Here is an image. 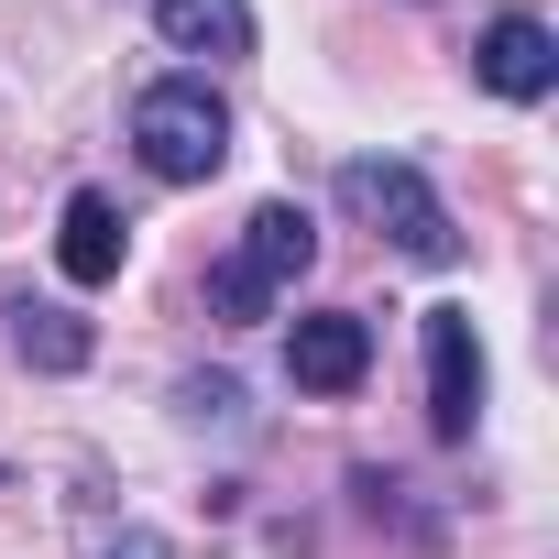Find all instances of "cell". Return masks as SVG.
<instances>
[{
  "label": "cell",
  "mask_w": 559,
  "mask_h": 559,
  "mask_svg": "<svg viewBox=\"0 0 559 559\" xmlns=\"http://www.w3.org/2000/svg\"><path fill=\"white\" fill-rule=\"evenodd\" d=\"M132 143H143V165H154L165 187H209V176L230 165V110H219L209 78H154V88L132 99Z\"/></svg>",
  "instance_id": "obj_2"
},
{
  "label": "cell",
  "mask_w": 559,
  "mask_h": 559,
  "mask_svg": "<svg viewBox=\"0 0 559 559\" xmlns=\"http://www.w3.org/2000/svg\"><path fill=\"white\" fill-rule=\"evenodd\" d=\"M176 406L209 428V417H241V384H230V373H187V384H176Z\"/></svg>",
  "instance_id": "obj_10"
},
{
  "label": "cell",
  "mask_w": 559,
  "mask_h": 559,
  "mask_svg": "<svg viewBox=\"0 0 559 559\" xmlns=\"http://www.w3.org/2000/svg\"><path fill=\"white\" fill-rule=\"evenodd\" d=\"M99 559H165V537H154V526H121V537H110Z\"/></svg>",
  "instance_id": "obj_11"
},
{
  "label": "cell",
  "mask_w": 559,
  "mask_h": 559,
  "mask_svg": "<svg viewBox=\"0 0 559 559\" xmlns=\"http://www.w3.org/2000/svg\"><path fill=\"white\" fill-rule=\"evenodd\" d=\"M154 34H165L176 56L230 67V56H252V0H154Z\"/></svg>",
  "instance_id": "obj_8"
},
{
  "label": "cell",
  "mask_w": 559,
  "mask_h": 559,
  "mask_svg": "<svg viewBox=\"0 0 559 559\" xmlns=\"http://www.w3.org/2000/svg\"><path fill=\"white\" fill-rule=\"evenodd\" d=\"M308 263H319V219H308L297 198H263V209L241 219V241L209 263V308H219L230 330H252V319H274V297H286Z\"/></svg>",
  "instance_id": "obj_1"
},
{
  "label": "cell",
  "mask_w": 559,
  "mask_h": 559,
  "mask_svg": "<svg viewBox=\"0 0 559 559\" xmlns=\"http://www.w3.org/2000/svg\"><path fill=\"white\" fill-rule=\"evenodd\" d=\"M472 78H483L493 99H548V88H559V34H548L537 12H493L483 45H472Z\"/></svg>",
  "instance_id": "obj_5"
},
{
  "label": "cell",
  "mask_w": 559,
  "mask_h": 559,
  "mask_svg": "<svg viewBox=\"0 0 559 559\" xmlns=\"http://www.w3.org/2000/svg\"><path fill=\"white\" fill-rule=\"evenodd\" d=\"M12 352H23L34 373H88L99 330H88L78 308H12Z\"/></svg>",
  "instance_id": "obj_9"
},
{
  "label": "cell",
  "mask_w": 559,
  "mask_h": 559,
  "mask_svg": "<svg viewBox=\"0 0 559 559\" xmlns=\"http://www.w3.org/2000/svg\"><path fill=\"white\" fill-rule=\"evenodd\" d=\"M286 373H297L308 395H352V384L373 373V319H362V308L297 319V330H286Z\"/></svg>",
  "instance_id": "obj_6"
},
{
  "label": "cell",
  "mask_w": 559,
  "mask_h": 559,
  "mask_svg": "<svg viewBox=\"0 0 559 559\" xmlns=\"http://www.w3.org/2000/svg\"><path fill=\"white\" fill-rule=\"evenodd\" d=\"M483 417V341H472V308H428V428L439 439H472Z\"/></svg>",
  "instance_id": "obj_4"
},
{
  "label": "cell",
  "mask_w": 559,
  "mask_h": 559,
  "mask_svg": "<svg viewBox=\"0 0 559 559\" xmlns=\"http://www.w3.org/2000/svg\"><path fill=\"white\" fill-rule=\"evenodd\" d=\"M121 252H132V219H121L99 187H78V198H67V230H56L67 286H110V274H121Z\"/></svg>",
  "instance_id": "obj_7"
},
{
  "label": "cell",
  "mask_w": 559,
  "mask_h": 559,
  "mask_svg": "<svg viewBox=\"0 0 559 559\" xmlns=\"http://www.w3.org/2000/svg\"><path fill=\"white\" fill-rule=\"evenodd\" d=\"M341 209L373 219L406 263H461V219H450L439 187H428L417 165H395V154H352V165H341Z\"/></svg>",
  "instance_id": "obj_3"
}]
</instances>
